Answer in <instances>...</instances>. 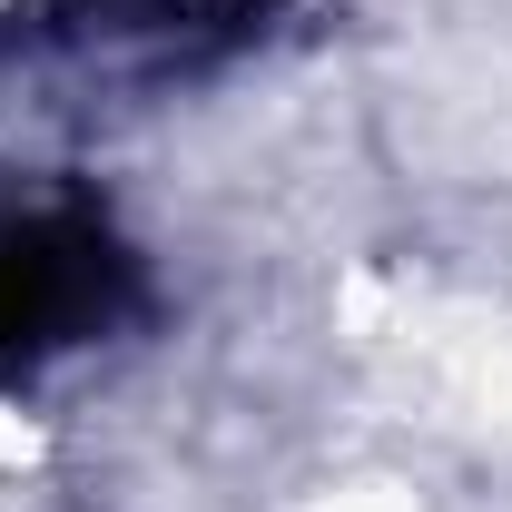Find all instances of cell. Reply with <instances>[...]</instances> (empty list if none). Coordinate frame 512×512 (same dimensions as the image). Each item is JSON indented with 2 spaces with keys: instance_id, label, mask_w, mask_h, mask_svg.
<instances>
[{
  "instance_id": "obj_1",
  "label": "cell",
  "mask_w": 512,
  "mask_h": 512,
  "mask_svg": "<svg viewBox=\"0 0 512 512\" xmlns=\"http://www.w3.org/2000/svg\"><path fill=\"white\" fill-rule=\"evenodd\" d=\"M128 306V256L99 217L40 207L0 227V365H40L89 345Z\"/></svg>"
},
{
  "instance_id": "obj_2",
  "label": "cell",
  "mask_w": 512,
  "mask_h": 512,
  "mask_svg": "<svg viewBox=\"0 0 512 512\" xmlns=\"http://www.w3.org/2000/svg\"><path fill=\"white\" fill-rule=\"evenodd\" d=\"M50 10H69V0H0V30H20V20H50Z\"/></svg>"
}]
</instances>
